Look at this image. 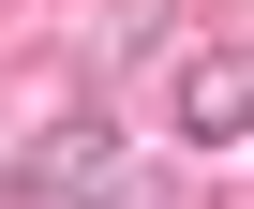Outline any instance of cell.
I'll return each mask as SVG.
<instances>
[{
	"instance_id": "obj_1",
	"label": "cell",
	"mask_w": 254,
	"mask_h": 209,
	"mask_svg": "<svg viewBox=\"0 0 254 209\" xmlns=\"http://www.w3.org/2000/svg\"><path fill=\"white\" fill-rule=\"evenodd\" d=\"M180 135H194V150H239V135H254V45H209V60L180 75Z\"/></svg>"
},
{
	"instance_id": "obj_2",
	"label": "cell",
	"mask_w": 254,
	"mask_h": 209,
	"mask_svg": "<svg viewBox=\"0 0 254 209\" xmlns=\"http://www.w3.org/2000/svg\"><path fill=\"white\" fill-rule=\"evenodd\" d=\"M180 45V0H105V30L75 45V75H135V60H165Z\"/></svg>"
}]
</instances>
